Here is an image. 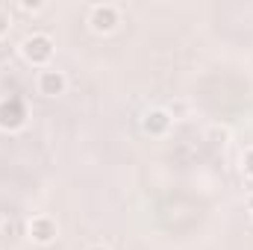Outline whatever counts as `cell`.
Wrapping results in <instances>:
<instances>
[{"label": "cell", "mask_w": 253, "mask_h": 250, "mask_svg": "<svg viewBox=\"0 0 253 250\" xmlns=\"http://www.w3.org/2000/svg\"><path fill=\"white\" fill-rule=\"evenodd\" d=\"M59 88H62V77L59 74H44L42 77V91L44 94H56Z\"/></svg>", "instance_id": "cell-1"}, {"label": "cell", "mask_w": 253, "mask_h": 250, "mask_svg": "<svg viewBox=\"0 0 253 250\" xmlns=\"http://www.w3.org/2000/svg\"><path fill=\"white\" fill-rule=\"evenodd\" d=\"M112 21H115V12H112V9H97V12H94V27H97V30H109Z\"/></svg>", "instance_id": "cell-2"}]
</instances>
